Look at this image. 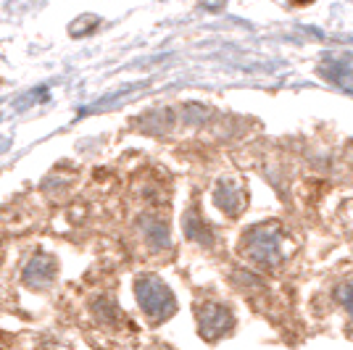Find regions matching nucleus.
Returning a JSON list of instances; mask_svg holds the SVG:
<instances>
[{
	"instance_id": "1",
	"label": "nucleus",
	"mask_w": 353,
	"mask_h": 350,
	"mask_svg": "<svg viewBox=\"0 0 353 350\" xmlns=\"http://www.w3.org/2000/svg\"><path fill=\"white\" fill-rule=\"evenodd\" d=\"M134 300L150 327H161L176 313V295L159 274H140L134 279Z\"/></svg>"
},
{
	"instance_id": "2",
	"label": "nucleus",
	"mask_w": 353,
	"mask_h": 350,
	"mask_svg": "<svg viewBox=\"0 0 353 350\" xmlns=\"http://www.w3.org/2000/svg\"><path fill=\"white\" fill-rule=\"evenodd\" d=\"M243 256L250 263H256L259 269H280L285 261V248H282V229L277 221H266L259 224L248 232L243 234V243H240Z\"/></svg>"
},
{
	"instance_id": "3",
	"label": "nucleus",
	"mask_w": 353,
	"mask_h": 350,
	"mask_svg": "<svg viewBox=\"0 0 353 350\" xmlns=\"http://www.w3.org/2000/svg\"><path fill=\"white\" fill-rule=\"evenodd\" d=\"M195 324H198V332L206 342H219L235 332L237 319L230 303L208 298V300L195 303Z\"/></svg>"
},
{
	"instance_id": "4",
	"label": "nucleus",
	"mask_w": 353,
	"mask_h": 350,
	"mask_svg": "<svg viewBox=\"0 0 353 350\" xmlns=\"http://www.w3.org/2000/svg\"><path fill=\"white\" fill-rule=\"evenodd\" d=\"M59 277V266H56V258L53 256H48V253H37V256H32L27 266H24V271H21V279H24V285L34 292H45L53 287V282Z\"/></svg>"
},
{
	"instance_id": "5",
	"label": "nucleus",
	"mask_w": 353,
	"mask_h": 350,
	"mask_svg": "<svg viewBox=\"0 0 353 350\" xmlns=\"http://www.w3.org/2000/svg\"><path fill=\"white\" fill-rule=\"evenodd\" d=\"M214 203L219 205L227 216H237L245 208V192L237 190L232 182L224 179L219 187H216V192H214Z\"/></svg>"
},
{
	"instance_id": "6",
	"label": "nucleus",
	"mask_w": 353,
	"mask_h": 350,
	"mask_svg": "<svg viewBox=\"0 0 353 350\" xmlns=\"http://www.w3.org/2000/svg\"><path fill=\"white\" fill-rule=\"evenodd\" d=\"M143 232H145V243L150 245V250H166L172 245V234H169V227L163 219H156V216H148L143 221Z\"/></svg>"
},
{
	"instance_id": "7",
	"label": "nucleus",
	"mask_w": 353,
	"mask_h": 350,
	"mask_svg": "<svg viewBox=\"0 0 353 350\" xmlns=\"http://www.w3.org/2000/svg\"><path fill=\"white\" fill-rule=\"evenodd\" d=\"M90 313L98 319V324H103V327H114L121 316V311L119 306L108 298V295H98V298H92L90 300Z\"/></svg>"
},
{
	"instance_id": "8",
	"label": "nucleus",
	"mask_w": 353,
	"mask_h": 350,
	"mask_svg": "<svg viewBox=\"0 0 353 350\" xmlns=\"http://www.w3.org/2000/svg\"><path fill=\"white\" fill-rule=\"evenodd\" d=\"M185 234H188V240L201 243V245H211V243H214V232H211V227L201 219V214H198L195 208L188 211V216H185Z\"/></svg>"
},
{
	"instance_id": "9",
	"label": "nucleus",
	"mask_w": 353,
	"mask_h": 350,
	"mask_svg": "<svg viewBox=\"0 0 353 350\" xmlns=\"http://www.w3.org/2000/svg\"><path fill=\"white\" fill-rule=\"evenodd\" d=\"M335 303H338L345 316L353 321V282H340L335 287Z\"/></svg>"
},
{
	"instance_id": "10",
	"label": "nucleus",
	"mask_w": 353,
	"mask_h": 350,
	"mask_svg": "<svg viewBox=\"0 0 353 350\" xmlns=\"http://www.w3.org/2000/svg\"><path fill=\"white\" fill-rule=\"evenodd\" d=\"M43 350H50V348H43Z\"/></svg>"
}]
</instances>
